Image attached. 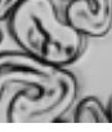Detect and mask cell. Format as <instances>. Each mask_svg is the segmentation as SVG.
<instances>
[{"instance_id":"6da1fadb","label":"cell","mask_w":112,"mask_h":132,"mask_svg":"<svg viewBox=\"0 0 112 132\" xmlns=\"http://www.w3.org/2000/svg\"><path fill=\"white\" fill-rule=\"evenodd\" d=\"M9 87H17L5 113L11 123L55 122L77 96V80L71 71L23 51L0 52V102Z\"/></svg>"},{"instance_id":"7a4b0ae2","label":"cell","mask_w":112,"mask_h":132,"mask_svg":"<svg viewBox=\"0 0 112 132\" xmlns=\"http://www.w3.org/2000/svg\"><path fill=\"white\" fill-rule=\"evenodd\" d=\"M9 31L21 49L55 66L75 62L84 35L62 18L53 0H22L9 14Z\"/></svg>"},{"instance_id":"3957f363","label":"cell","mask_w":112,"mask_h":132,"mask_svg":"<svg viewBox=\"0 0 112 132\" xmlns=\"http://www.w3.org/2000/svg\"><path fill=\"white\" fill-rule=\"evenodd\" d=\"M66 3L65 20L84 36L102 38L112 29V0H58Z\"/></svg>"},{"instance_id":"277c9868","label":"cell","mask_w":112,"mask_h":132,"mask_svg":"<svg viewBox=\"0 0 112 132\" xmlns=\"http://www.w3.org/2000/svg\"><path fill=\"white\" fill-rule=\"evenodd\" d=\"M75 123H111L108 110L103 106L100 100L94 96L84 97L75 108Z\"/></svg>"},{"instance_id":"5b68a950","label":"cell","mask_w":112,"mask_h":132,"mask_svg":"<svg viewBox=\"0 0 112 132\" xmlns=\"http://www.w3.org/2000/svg\"><path fill=\"white\" fill-rule=\"evenodd\" d=\"M22 0H0V21L9 17L12 11Z\"/></svg>"},{"instance_id":"8992f818","label":"cell","mask_w":112,"mask_h":132,"mask_svg":"<svg viewBox=\"0 0 112 132\" xmlns=\"http://www.w3.org/2000/svg\"><path fill=\"white\" fill-rule=\"evenodd\" d=\"M108 115H109V118H111V123H112V98H111V101H109V105H108Z\"/></svg>"},{"instance_id":"52a82bcc","label":"cell","mask_w":112,"mask_h":132,"mask_svg":"<svg viewBox=\"0 0 112 132\" xmlns=\"http://www.w3.org/2000/svg\"><path fill=\"white\" fill-rule=\"evenodd\" d=\"M3 38H4V35H3V31H2V30H0V43H2V42H3Z\"/></svg>"}]
</instances>
